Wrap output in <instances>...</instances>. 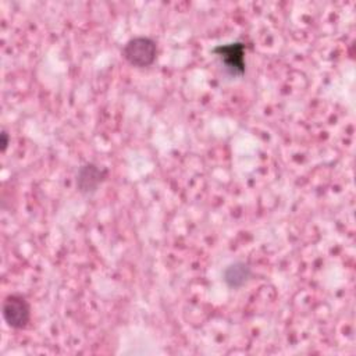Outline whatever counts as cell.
<instances>
[{
	"mask_svg": "<svg viewBox=\"0 0 356 356\" xmlns=\"http://www.w3.org/2000/svg\"><path fill=\"white\" fill-rule=\"evenodd\" d=\"M121 54L132 67L146 68L156 61L157 43L149 36H134L124 44Z\"/></svg>",
	"mask_w": 356,
	"mask_h": 356,
	"instance_id": "6da1fadb",
	"label": "cell"
},
{
	"mask_svg": "<svg viewBox=\"0 0 356 356\" xmlns=\"http://www.w3.org/2000/svg\"><path fill=\"white\" fill-rule=\"evenodd\" d=\"M3 318L14 330H24L31 321V305L21 293H10L3 300Z\"/></svg>",
	"mask_w": 356,
	"mask_h": 356,
	"instance_id": "7a4b0ae2",
	"label": "cell"
},
{
	"mask_svg": "<svg viewBox=\"0 0 356 356\" xmlns=\"http://www.w3.org/2000/svg\"><path fill=\"white\" fill-rule=\"evenodd\" d=\"M246 46L243 42H231L225 44H218L213 49V53L221 60V64L231 75H242L246 70L245 63Z\"/></svg>",
	"mask_w": 356,
	"mask_h": 356,
	"instance_id": "3957f363",
	"label": "cell"
},
{
	"mask_svg": "<svg viewBox=\"0 0 356 356\" xmlns=\"http://www.w3.org/2000/svg\"><path fill=\"white\" fill-rule=\"evenodd\" d=\"M107 170L99 167L95 163H85L78 168L76 172V189L85 196H90L97 192L99 186L106 181Z\"/></svg>",
	"mask_w": 356,
	"mask_h": 356,
	"instance_id": "277c9868",
	"label": "cell"
},
{
	"mask_svg": "<svg viewBox=\"0 0 356 356\" xmlns=\"http://www.w3.org/2000/svg\"><path fill=\"white\" fill-rule=\"evenodd\" d=\"M252 268L245 261H234L228 264L222 273V280L225 285L231 289H239L242 288L250 278Z\"/></svg>",
	"mask_w": 356,
	"mask_h": 356,
	"instance_id": "5b68a950",
	"label": "cell"
},
{
	"mask_svg": "<svg viewBox=\"0 0 356 356\" xmlns=\"http://www.w3.org/2000/svg\"><path fill=\"white\" fill-rule=\"evenodd\" d=\"M0 138H1V152H6L7 146H8V134L6 129H1V134H0Z\"/></svg>",
	"mask_w": 356,
	"mask_h": 356,
	"instance_id": "8992f818",
	"label": "cell"
}]
</instances>
